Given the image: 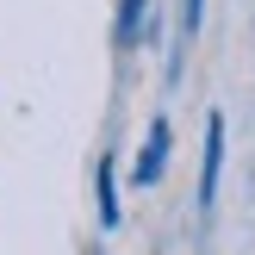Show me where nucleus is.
Returning a JSON list of instances; mask_svg holds the SVG:
<instances>
[{
	"instance_id": "obj_3",
	"label": "nucleus",
	"mask_w": 255,
	"mask_h": 255,
	"mask_svg": "<svg viewBox=\"0 0 255 255\" xmlns=\"http://www.w3.org/2000/svg\"><path fill=\"white\" fill-rule=\"evenodd\" d=\"M94 199H100V231H119V181H112V156L94 168Z\"/></svg>"
},
{
	"instance_id": "obj_5",
	"label": "nucleus",
	"mask_w": 255,
	"mask_h": 255,
	"mask_svg": "<svg viewBox=\"0 0 255 255\" xmlns=\"http://www.w3.org/2000/svg\"><path fill=\"white\" fill-rule=\"evenodd\" d=\"M199 12H206V0H181V44L199 37Z\"/></svg>"
},
{
	"instance_id": "obj_2",
	"label": "nucleus",
	"mask_w": 255,
	"mask_h": 255,
	"mask_svg": "<svg viewBox=\"0 0 255 255\" xmlns=\"http://www.w3.org/2000/svg\"><path fill=\"white\" fill-rule=\"evenodd\" d=\"M218 174H224V112L206 119V162H199V212L218 206Z\"/></svg>"
},
{
	"instance_id": "obj_4",
	"label": "nucleus",
	"mask_w": 255,
	"mask_h": 255,
	"mask_svg": "<svg viewBox=\"0 0 255 255\" xmlns=\"http://www.w3.org/2000/svg\"><path fill=\"white\" fill-rule=\"evenodd\" d=\"M143 6H149V0H119V19H112L119 50H131V44H137V31H143Z\"/></svg>"
},
{
	"instance_id": "obj_1",
	"label": "nucleus",
	"mask_w": 255,
	"mask_h": 255,
	"mask_svg": "<svg viewBox=\"0 0 255 255\" xmlns=\"http://www.w3.org/2000/svg\"><path fill=\"white\" fill-rule=\"evenodd\" d=\"M168 149H174V125L168 119H149L143 149H137V187H156L162 168H168Z\"/></svg>"
}]
</instances>
